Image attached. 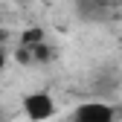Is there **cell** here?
<instances>
[{"label": "cell", "mask_w": 122, "mask_h": 122, "mask_svg": "<svg viewBox=\"0 0 122 122\" xmlns=\"http://www.w3.org/2000/svg\"><path fill=\"white\" fill-rule=\"evenodd\" d=\"M0 20H3V15H0Z\"/></svg>", "instance_id": "8"}, {"label": "cell", "mask_w": 122, "mask_h": 122, "mask_svg": "<svg viewBox=\"0 0 122 122\" xmlns=\"http://www.w3.org/2000/svg\"><path fill=\"white\" fill-rule=\"evenodd\" d=\"M0 67H3V50H0Z\"/></svg>", "instance_id": "6"}, {"label": "cell", "mask_w": 122, "mask_h": 122, "mask_svg": "<svg viewBox=\"0 0 122 122\" xmlns=\"http://www.w3.org/2000/svg\"><path fill=\"white\" fill-rule=\"evenodd\" d=\"M41 41H44V29H26L20 47H32V44H41Z\"/></svg>", "instance_id": "4"}, {"label": "cell", "mask_w": 122, "mask_h": 122, "mask_svg": "<svg viewBox=\"0 0 122 122\" xmlns=\"http://www.w3.org/2000/svg\"><path fill=\"white\" fill-rule=\"evenodd\" d=\"M20 108H23V113H26L29 122H47V119L55 116V99L50 93H44V90H35V93L23 96Z\"/></svg>", "instance_id": "1"}, {"label": "cell", "mask_w": 122, "mask_h": 122, "mask_svg": "<svg viewBox=\"0 0 122 122\" xmlns=\"http://www.w3.org/2000/svg\"><path fill=\"white\" fill-rule=\"evenodd\" d=\"M0 122H3V116H0Z\"/></svg>", "instance_id": "9"}, {"label": "cell", "mask_w": 122, "mask_h": 122, "mask_svg": "<svg viewBox=\"0 0 122 122\" xmlns=\"http://www.w3.org/2000/svg\"><path fill=\"white\" fill-rule=\"evenodd\" d=\"M70 122H116V113L105 102H84L81 108H76Z\"/></svg>", "instance_id": "2"}, {"label": "cell", "mask_w": 122, "mask_h": 122, "mask_svg": "<svg viewBox=\"0 0 122 122\" xmlns=\"http://www.w3.org/2000/svg\"><path fill=\"white\" fill-rule=\"evenodd\" d=\"M6 38H9V35H6V29L0 26V47H3V44H6Z\"/></svg>", "instance_id": "5"}, {"label": "cell", "mask_w": 122, "mask_h": 122, "mask_svg": "<svg viewBox=\"0 0 122 122\" xmlns=\"http://www.w3.org/2000/svg\"><path fill=\"white\" fill-rule=\"evenodd\" d=\"M15 3H29V0H15Z\"/></svg>", "instance_id": "7"}, {"label": "cell", "mask_w": 122, "mask_h": 122, "mask_svg": "<svg viewBox=\"0 0 122 122\" xmlns=\"http://www.w3.org/2000/svg\"><path fill=\"white\" fill-rule=\"evenodd\" d=\"M105 9V0H79L81 18H99V12Z\"/></svg>", "instance_id": "3"}]
</instances>
